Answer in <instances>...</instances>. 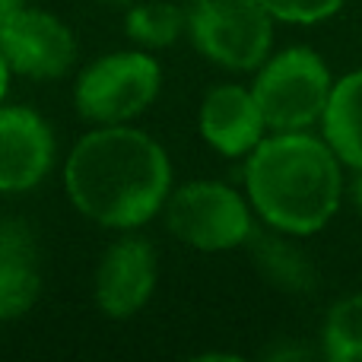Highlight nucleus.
Segmentation results:
<instances>
[{
  "mask_svg": "<svg viewBox=\"0 0 362 362\" xmlns=\"http://www.w3.org/2000/svg\"><path fill=\"white\" fill-rule=\"evenodd\" d=\"M64 191L93 223L118 232L140 229L163 213L172 194L169 153L131 124H99L70 150Z\"/></svg>",
  "mask_w": 362,
  "mask_h": 362,
  "instance_id": "1",
  "label": "nucleus"
},
{
  "mask_svg": "<svg viewBox=\"0 0 362 362\" xmlns=\"http://www.w3.org/2000/svg\"><path fill=\"white\" fill-rule=\"evenodd\" d=\"M248 204L283 235H312L334 219L344 194L340 159L308 131H274L245 163Z\"/></svg>",
  "mask_w": 362,
  "mask_h": 362,
  "instance_id": "2",
  "label": "nucleus"
},
{
  "mask_svg": "<svg viewBox=\"0 0 362 362\" xmlns=\"http://www.w3.org/2000/svg\"><path fill=\"white\" fill-rule=\"evenodd\" d=\"M163 67L150 51H112L83 67L74 86V105L89 124H131L156 102Z\"/></svg>",
  "mask_w": 362,
  "mask_h": 362,
  "instance_id": "3",
  "label": "nucleus"
},
{
  "mask_svg": "<svg viewBox=\"0 0 362 362\" xmlns=\"http://www.w3.org/2000/svg\"><path fill=\"white\" fill-rule=\"evenodd\" d=\"M331 89L334 80L327 64L318 51L302 45L270 54L251 83L267 131H308L325 115Z\"/></svg>",
  "mask_w": 362,
  "mask_h": 362,
  "instance_id": "4",
  "label": "nucleus"
},
{
  "mask_svg": "<svg viewBox=\"0 0 362 362\" xmlns=\"http://www.w3.org/2000/svg\"><path fill=\"white\" fill-rule=\"evenodd\" d=\"M191 45L226 70H257L270 57L274 16L261 0H191Z\"/></svg>",
  "mask_w": 362,
  "mask_h": 362,
  "instance_id": "5",
  "label": "nucleus"
},
{
  "mask_svg": "<svg viewBox=\"0 0 362 362\" xmlns=\"http://www.w3.org/2000/svg\"><path fill=\"white\" fill-rule=\"evenodd\" d=\"M169 232L197 251H232L255 232L251 204L223 181H187L163 206Z\"/></svg>",
  "mask_w": 362,
  "mask_h": 362,
  "instance_id": "6",
  "label": "nucleus"
},
{
  "mask_svg": "<svg viewBox=\"0 0 362 362\" xmlns=\"http://www.w3.org/2000/svg\"><path fill=\"white\" fill-rule=\"evenodd\" d=\"M0 51L13 74L29 80H61L76 61V38L54 13L23 6L0 29Z\"/></svg>",
  "mask_w": 362,
  "mask_h": 362,
  "instance_id": "7",
  "label": "nucleus"
},
{
  "mask_svg": "<svg viewBox=\"0 0 362 362\" xmlns=\"http://www.w3.org/2000/svg\"><path fill=\"white\" fill-rule=\"evenodd\" d=\"M54 131L29 105H0V194L35 191L54 165Z\"/></svg>",
  "mask_w": 362,
  "mask_h": 362,
  "instance_id": "8",
  "label": "nucleus"
},
{
  "mask_svg": "<svg viewBox=\"0 0 362 362\" xmlns=\"http://www.w3.org/2000/svg\"><path fill=\"white\" fill-rule=\"evenodd\" d=\"M156 289V251L140 235L108 245L95 270V305L115 321L134 318Z\"/></svg>",
  "mask_w": 362,
  "mask_h": 362,
  "instance_id": "9",
  "label": "nucleus"
},
{
  "mask_svg": "<svg viewBox=\"0 0 362 362\" xmlns=\"http://www.w3.org/2000/svg\"><path fill=\"white\" fill-rule=\"evenodd\" d=\"M197 127H200V137L216 153L238 159V156H248L264 140L267 121H264L261 105H257L255 93L248 86L223 83V86H213L204 95L197 112Z\"/></svg>",
  "mask_w": 362,
  "mask_h": 362,
  "instance_id": "10",
  "label": "nucleus"
},
{
  "mask_svg": "<svg viewBox=\"0 0 362 362\" xmlns=\"http://www.w3.org/2000/svg\"><path fill=\"white\" fill-rule=\"evenodd\" d=\"M42 293L38 245L23 219H0V321L23 318Z\"/></svg>",
  "mask_w": 362,
  "mask_h": 362,
  "instance_id": "11",
  "label": "nucleus"
},
{
  "mask_svg": "<svg viewBox=\"0 0 362 362\" xmlns=\"http://www.w3.org/2000/svg\"><path fill=\"white\" fill-rule=\"evenodd\" d=\"M321 127L340 163L362 172V70H353L334 83Z\"/></svg>",
  "mask_w": 362,
  "mask_h": 362,
  "instance_id": "12",
  "label": "nucleus"
},
{
  "mask_svg": "<svg viewBox=\"0 0 362 362\" xmlns=\"http://www.w3.org/2000/svg\"><path fill=\"white\" fill-rule=\"evenodd\" d=\"M187 29V10L169 4V0H146V4H131L124 16V32L140 48H169L175 45Z\"/></svg>",
  "mask_w": 362,
  "mask_h": 362,
  "instance_id": "13",
  "label": "nucleus"
},
{
  "mask_svg": "<svg viewBox=\"0 0 362 362\" xmlns=\"http://www.w3.org/2000/svg\"><path fill=\"white\" fill-rule=\"evenodd\" d=\"M248 242H255L257 264H261V270L280 289H289V293L312 289L315 274H312V267H308V261L293 248V245H286L276 235H255V232H251Z\"/></svg>",
  "mask_w": 362,
  "mask_h": 362,
  "instance_id": "14",
  "label": "nucleus"
},
{
  "mask_svg": "<svg viewBox=\"0 0 362 362\" xmlns=\"http://www.w3.org/2000/svg\"><path fill=\"white\" fill-rule=\"evenodd\" d=\"M325 353L334 362H362V293L346 296L325 321Z\"/></svg>",
  "mask_w": 362,
  "mask_h": 362,
  "instance_id": "15",
  "label": "nucleus"
},
{
  "mask_svg": "<svg viewBox=\"0 0 362 362\" xmlns=\"http://www.w3.org/2000/svg\"><path fill=\"white\" fill-rule=\"evenodd\" d=\"M264 10L280 23L312 25L321 19H331L344 6V0H261Z\"/></svg>",
  "mask_w": 362,
  "mask_h": 362,
  "instance_id": "16",
  "label": "nucleus"
},
{
  "mask_svg": "<svg viewBox=\"0 0 362 362\" xmlns=\"http://www.w3.org/2000/svg\"><path fill=\"white\" fill-rule=\"evenodd\" d=\"M25 6V0H0V29H4V23L10 16H16L19 10Z\"/></svg>",
  "mask_w": 362,
  "mask_h": 362,
  "instance_id": "17",
  "label": "nucleus"
},
{
  "mask_svg": "<svg viewBox=\"0 0 362 362\" xmlns=\"http://www.w3.org/2000/svg\"><path fill=\"white\" fill-rule=\"evenodd\" d=\"M10 64H6V57H4V51H0V105H4V99H6V89H10Z\"/></svg>",
  "mask_w": 362,
  "mask_h": 362,
  "instance_id": "18",
  "label": "nucleus"
},
{
  "mask_svg": "<svg viewBox=\"0 0 362 362\" xmlns=\"http://www.w3.org/2000/svg\"><path fill=\"white\" fill-rule=\"evenodd\" d=\"M353 200H356V206H359V210H362V172H359L356 185H353Z\"/></svg>",
  "mask_w": 362,
  "mask_h": 362,
  "instance_id": "19",
  "label": "nucleus"
},
{
  "mask_svg": "<svg viewBox=\"0 0 362 362\" xmlns=\"http://www.w3.org/2000/svg\"><path fill=\"white\" fill-rule=\"evenodd\" d=\"M102 4H108V6H131L134 0H102Z\"/></svg>",
  "mask_w": 362,
  "mask_h": 362,
  "instance_id": "20",
  "label": "nucleus"
}]
</instances>
